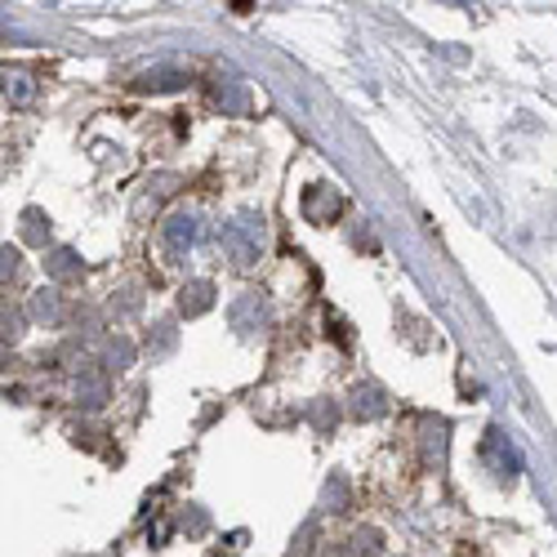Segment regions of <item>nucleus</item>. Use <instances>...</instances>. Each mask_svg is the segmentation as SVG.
<instances>
[{"label": "nucleus", "mask_w": 557, "mask_h": 557, "mask_svg": "<svg viewBox=\"0 0 557 557\" xmlns=\"http://www.w3.org/2000/svg\"><path fill=\"white\" fill-rule=\"evenodd\" d=\"M210 282H197V286H188V290H183V312H188V317H197V312H206L210 308Z\"/></svg>", "instance_id": "obj_3"}, {"label": "nucleus", "mask_w": 557, "mask_h": 557, "mask_svg": "<svg viewBox=\"0 0 557 557\" xmlns=\"http://www.w3.org/2000/svg\"><path fill=\"white\" fill-rule=\"evenodd\" d=\"M197 242V223H193V214H174L170 223H165V246L174 250V255H183Z\"/></svg>", "instance_id": "obj_2"}, {"label": "nucleus", "mask_w": 557, "mask_h": 557, "mask_svg": "<svg viewBox=\"0 0 557 557\" xmlns=\"http://www.w3.org/2000/svg\"><path fill=\"white\" fill-rule=\"evenodd\" d=\"M259 219L255 214H242L237 223L227 227V246H232V255H237L242 263H250V259H259Z\"/></svg>", "instance_id": "obj_1"}, {"label": "nucleus", "mask_w": 557, "mask_h": 557, "mask_svg": "<svg viewBox=\"0 0 557 557\" xmlns=\"http://www.w3.org/2000/svg\"><path fill=\"white\" fill-rule=\"evenodd\" d=\"M54 272H59V276H67V272H72V255H67V250H59V255H54Z\"/></svg>", "instance_id": "obj_5"}, {"label": "nucleus", "mask_w": 557, "mask_h": 557, "mask_svg": "<svg viewBox=\"0 0 557 557\" xmlns=\"http://www.w3.org/2000/svg\"><path fill=\"white\" fill-rule=\"evenodd\" d=\"M170 81H178L174 72H148V76H138V89H174Z\"/></svg>", "instance_id": "obj_4"}]
</instances>
